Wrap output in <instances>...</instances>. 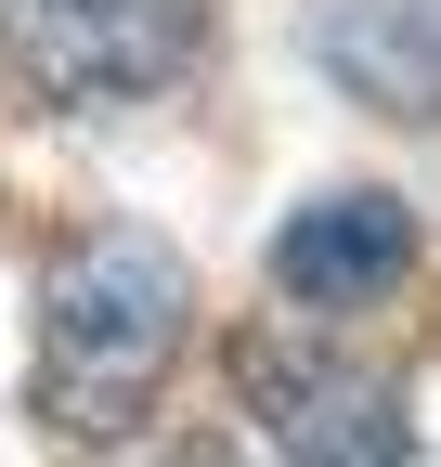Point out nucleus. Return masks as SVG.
I'll return each mask as SVG.
<instances>
[{"mask_svg": "<svg viewBox=\"0 0 441 467\" xmlns=\"http://www.w3.org/2000/svg\"><path fill=\"white\" fill-rule=\"evenodd\" d=\"M182 337H195V273H182L169 234H143V221L78 234L39 273V416H52V441L143 429V402L169 389Z\"/></svg>", "mask_w": 441, "mask_h": 467, "instance_id": "nucleus-1", "label": "nucleus"}, {"mask_svg": "<svg viewBox=\"0 0 441 467\" xmlns=\"http://www.w3.org/2000/svg\"><path fill=\"white\" fill-rule=\"evenodd\" d=\"M234 389H247L260 441L286 454V467H403V454H415L403 377L364 364V350H338V337L260 325V337H234Z\"/></svg>", "mask_w": 441, "mask_h": 467, "instance_id": "nucleus-2", "label": "nucleus"}, {"mask_svg": "<svg viewBox=\"0 0 441 467\" xmlns=\"http://www.w3.org/2000/svg\"><path fill=\"white\" fill-rule=\"evenodd\" d=\"M208 0H0V66L39 104H143L195 66Z\"/></svg>", "mask_w": 441, "mask_h": 467, "instance_id": "nucleus-3", "label": "nucleus"}, {"mask_svg": "<svg viewBox=\"0 0 441 467\" xmlns=\"http://www.w3.org/2000/svg\"><path fill=\"white\" fill-rule=\"evenodd\" d=\"M403 273H415V208L376 195V182L312 195L286 234H272V285H286L299 312H364V299H390Z\"/></svg>", "mask_w": 441, "mask_h": 467, "instance_id": "nucleus-4", "label": "nucleus"}, {"mask_svg": "<svg viewBox=\"0 0 441 467\" xmlns=\"http://www.w3.org/2000/svg\"><path fill=\"white\" fill-rule=\"evenodd\" d=\"M312 52L376 117H441V0H324Z\"/></svg>", "mask_w": 441, "mask_h": 467, "instance_id": "nucleus-5", "label": "nucleus"}, {"mask_svg": "<svg viewBox=\"0 0 441 467\" xmlns=\"http://www.w3.org/2000/svg\"><path fill=\"white\" fill-rule=\"evenodd\" d=\"M169 467H234V454H220V441H182V454H169Z\"/></svg>", "mask_w": 441, "mask_h": 467, "instance_id": "nucleus-6", "label": "nucleus"}]
</instances>
